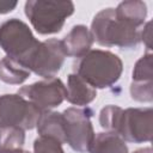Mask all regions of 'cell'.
<instances>
[{"instance_id":"6da1fadb","label":"cell","mask_w":153,"mask_h":153,"mask_svg":"<svg viewBox=\"0 0 153 153\" xmlns=\"http://www.w3.org/2000/svg\"><path fill=\"white\" fill-rule=\"evenodd\" d=\"M73 71L94 90L106 88L120 80L123 62L111 51L92 49L74 62Z\"/></svg>"},{"instance_id":"7a4b0ae2","label":"cell","mask_w":153,"mask_h":153,"mask_svg":"<svg viewBox=\"0 0 153 153\" xmlns=\"http://www.w3.org/2000/svg\"><path fill=\"white\" fill-rule=\"evenodd\" d=\"M90 31L93 39L103 47L133 49L141 42L140 30L121 20L112 7L104 8L94 16Z\"/></svg>"},{"instance_id":"3957f363","label":"cell","mask_w":153,"mask_h":153,"mask_svg":"<svg viewBox=\"0 0 153 153\" xmlns=\"http://www.w3.org/2000/svg\"><path fill=\"white\" fill-rule=\"evenodd\" d=\"M24 10L38 33L53 35L62 30L66 19L74 12V4L72 1L29 0L25 2Z\"/></svg>"},{"instance_id":"277c9868","label":"cell","mask_w":153,"mask_h":153,"mask_svg":"<svg viewBox=\"0 0 153 153\" xmlns=\"http://www.w3.org/2000/svg\"><path fill=\"white\" fill-rule=\"evenodd\" d=\"M39 41L32 35L31 29L23 20L11 18L0 24V47L8 57L27 67L33 51L39 45Z\"/></svg>"},{"instance_id":"5b68a950","label":"cell","mask_w":153,"mask_h":153,"mask_svg":"<svg viewBox=\"0 0 153 153\" xmlns=\"http://www.w3.org/2000/svg\"><path fill=\"white\" fill-rule=\"evenodd\" d=\"M42 111L24 97L17 94L0 96V128L19 127L24 130L37 126Z\"/></svg>"},{"instance_id":"8992f818","label":"cell","mask_w":153,"mask_h":153,"mask_svg":"<svg viewBox=\"0 0 153 153\" xmlns=\"http://www.w3.org/2000/svg\"><path fill=\"white\" fill-rule=\"evenodd\" d=\"M66 143L78 153H86L94 139V130L91 123L93 115L90 108L80 109L75 106L67 108L63 112Z\"/></svg>"},{"instance_id":"52a82bcc","label":"cell","mask_w":153,"mask_h":153,"mask_svg":"<svg viewBox=\"0 0 153 153\" xmlns=\"http://www.w3.org/2000/svg\"><path fill=\"white\" fill-rule=\"evenodd\" d=\"M66 56L62 41L50 38L39 43L27 61V68L30 72L44 79L55 78L63 66Z\"/></svg>"},{"instance_id":"ba28073f","label":"cell","mask_w":153,"mask_h":153,"mask_svg":"<svg viewBox=\"0 0 153 153\" xmlns=\"http://www.w3.org/2000/svg\"><path fill=\"white\" fill-rule=\"evenodd\" d=\"M152 108H128L123 110L117 135L133 143L149 142L152 139Z\"/></svg>"},{"instance_id":"9c48e42d","label":"cell","mask_w":153,"mask_h":153,"mask_svg":"<svg viewBox=\"0 0 153 153\" xmlns=\"http://www.w3.org/2000/svg\"><path fill=\"white\" fill-rule=\"evenodd\" d=\"M18 94L31 102L41 111H47L62 104L66 99V86L61 79L50 78L20 87Z\"/></svg>"},{"instance_id":"30bf717a","label":"cell","mask_w":153,"mask_h":153,"mask_svg":"<svg viewBox=\"0 0 153 153\" xmlns=\"http://www.w3.org/2000/svg\"><path fill=\"white\" fill-rule=\"evenodd\" d=\"M94 39L88 27L85 25H75L62 39V44L67 56L81 57L91 50Z\"/></svg>"},{"instance_id":"8fae6325","label":"cell","mask_w":153,"mask_h":153,"mask_svg":"<svg viewBox=\"0 0 153 153\" xmlns=\"http://www.w3.org/2000/svg\"><path fill=\"white\" fill-rule=\"evenodd\" d=\"M97 97V92L79 75L72 73L67 78L66 86V99L78 106H86L93 102Z\"/></svg>"},{"instance_id":"7c38bea8","label":"cell","mask_w":153,"mask_h":153,"mask_svg":"<svg viewBox=\"0 0 153 153\" xmlns=\"http://www.w3.org/2000/svg\"><path fill=\"white\" fill-rule=\"evenodd\" d=\"M36 127L39 136L53 137L59 142H61L62 145L66 143L65 120L61 112H56L51 110L42 111Z\"/></svg>"},{"instance_id":"4fadbf2b","label":"cell","mask_w":153,"mask_h":153,"mask_svg":"<svg viewBox=\"0 0 153 153\" xmlns=\"http://www.w3.org/2000/svg\"><path fill=\"white\" fill-rule=\"evenodd\" d=\"M115 13L121 20L139 29L145 23L147 16V6L143 1H122L115 8Z\"/></svg>"},{"instance_id":"5bb4252c","label":"cell","mask_w":153,"mask_h":153,"mask_svg":"<svg viewBox=\"0 0 153 153\" xmlns=\"http://www.w3.org/2000/svg\"><path fill=\"white\" fill-rule=\"evenodd\" d=\"M90 153H129L126 141L115 133H98L88 149Z\"/></svg>"},{"instance_id":"9a60e30c","label":"cell","mask_w":153,"mask_h":153,"mask_svg":"<svg viewBox=\"0 0 153 153\" xmlns=\"http://www.w3.org/2000/svg\"><path fill=\"white\" fill-rule=\"evenodd\" d=\"M30 74L31 72L26 66L8 56L0 60V80L6 84H23L30 76Z\"/></svg>"},{"instance_id":"2e32d148","label":"cell","mask_w":153,"mask_h":153,"mask_svg":"<svg viewBox=\"0 0 153 153\" xmlns=\"http://www.w3.org/2000/svg\"><path fill=\"white\" fill-rule=\"evenodd\" d=\"M25 142L24 129L19 127L0 128V152L23 148Z\"/></svg>"},{"instance_id":"e0dca14e","label":"cell","mask_w":153,"mask_h":153,"mask_svg":"<svg viewBox=\"0 0 153 153\" xmlns=\"http://www.w3.org/2000/svg\"><path fill=\"white\" fill-rule=\"evenodd\" d=\"M123 109L117 105H106L99 112V124L109 133L117 134Z\"/></svg>"},{"instance_id":"ac0fdd59","label":"cell","mask_w":153,"mask_h":153,"mask_svg":"<svg viewBox=\"0 0 153 153\" xmlns=\"http://www.w3.org/2000/svg\"><path fill=\"white\" fill-rule=\"evenodd\" d=\"M133 81H153V55L151 53L136 61L133 69Z\"/></svg>"},{"instance_id":"d6986e66","label":"cell","mask_w":153,"mask_h":153,"mask_svg":"<svg viewBox=\"0 0 153 153\" xmlns=\"http://www.w3.org/2000/svg\"><path fill=\"white\" fill-rule=\"evenodd\" d=\"M130 96L136 102L151 103L153 100V81H131Z\"/></svg>"},{"instance_id":"ffe728a7","label":"cell","mask_w":153,"mask_h":153,"mask_svg":"<svg viewBox=\"0 0 153 153\" xmlns=\"http://www.w3.org/2000/svg\"><path fill=\"white\" fill-rule=\"evenodd\" d=\"M33 153H65L62 143L48 136H38L33 141Z\"/></svg>"},{"instance_id":"44dd1931","label":"cell","mask_w":153,"mask_h":153,"mask_svg":"<svg viewBox=\"0 0 153 153\" xmlns=\"http://www.w3.org/2000/svg\"><path fill=\"white\" fill-rule=\"evenodd\" d=\"M151 27H152V22H148L143 26V30L140 31V38L145 43L147 50L152 49V29Z\"/></svg>"},{"instance_id":"7402d4cb","label":"cell","mask_w":153,"mask_h":153,"mask_svg":"<svg viewBox=\"0 0 153 153\" xmlns=\"http://www.w3.org/2000/svg\"><path fill=\"white\" fill-rule=\"evenodd\" d=\"M17 5V1H0V14H5L13 11Z\"/></svg>"},{"instance_id":"603a6c76","label":"cell","mask_w":153,"mask_h":153,"mask_svg":"<svg viewBox=\"0 0 153 153\" xmlns=\"http://www.w3.org/2000/svg\"><path fill=\"white\" fill-rule=\"evenodd\" d=\"M133 153H152V148L151 147H145V148H139L136 151H134Z\"/></svg>"},{"instance_id":"cb8c5ba5","label":"cell","mask_w":153,"mask_h":153,"mask_svg":"<svg viewBox=\"0 0 153 153\" xmlns=\"http://www.w3.org/2000/svg\"><path fill=\"white\" fill-rule=\"evenodd\" d=\"M0 153H30V152L24 151L23 148H20V149H13V151H2Z\"/></svg>"}]
</instances>
